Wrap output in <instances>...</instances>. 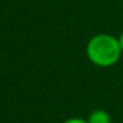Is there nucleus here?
Here are the masks:
<instances>
[{"mask_svg": "<svg viewBox=\"0 0 123 123\" xmlns=\"http://www.w3.org/2000/svg\"><path fill=\"white\" fill-rule=\"evenodd\" d=\"M122 53L119 37L107 33H99L93 36L86 46V55L89 60L97 67L115 66L119 62Z\"/></svg>", "mask_w": 123, "mask_h": 123, "instance_id": "1", "label": "nucleus"}, {"mask_svg": "<svg viewBox=\"0 0 123 123\" xmlns=\"http://www.w3.org/2000/svg\"><path fill=\"white\" fill-rule=\"evenodd\" d=\"M87 122L89 123H112L110 115L103 110V109H96L90 112V115L87 116Z\"/></svg>", "mask_w": 123, "mask_h": 123, "instance_id": "2", "label": "nucleus"}, {"mask_svg": "<svg viewBox=\"0 0 123 123\" xmlns=\"http://www.w3.org/2000/svg\"><path fill=\"white\" fill-rule=\"evenodd\" d=\"M63 123H89V122H87V119L85 120V119H82V117H70V119L64 120Z\"/></svg>", "mask_w": 123, "mask_h": 123, "instance_id": "3", "label": "nucleus"}, {"mask_svg": "<svg viewBox=\"0 0 123 123\" xmlns=\"http://www.w3.org/2000/svg\"><path fill=\"white\" fill-rule=\"evenodd\" d=\"M119 43H120V47H122V52H123V31H122V34L119 36Z\"/></svg>", "mask_w": 123, "mask_h": 123, "instance_id": "4", "label": "nucleus"}]
</instances>
